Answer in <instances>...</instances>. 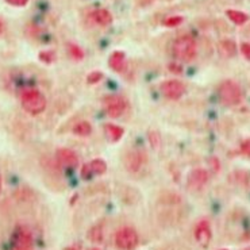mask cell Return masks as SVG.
I'll list each match as a JSON object with an SVG mask.
<instances>
[{
  "label": "cell",
  "instance_id": "1",
  "mask_svg": "<svg viewBox=\"0 0 250 250\" xmlns=\"http://www.w3.org/2000/svg\"><path fill=\"white\" fill-rule=\"evenodd\" d=\"M196 52H198V46L191 35H183L173 43V56L184 62H189L195 59Z\"/></svg>",
  "mask_w": 250,
  "mask_h": 250
},
{
  "label": "cell",
  "instance_id": "2",
  "mask_svg": "<svg viewBox=\"0 0 250 250\" xmlns=\"http://www.w3.org/2000/svg\"><path fill=\"white\" fill-rule=\"evenodd\" d=\"M22 107L31 115H38L46 108V99L40 91L37 89H27L21 96Z\"/></svg>",
  "mask_w": 250,
  "mask_h": 250
},
{
  "label": "cell",
  "instance_id": "3",
  "mask_svg": "<svg viewBox=\"0 0 250 250\" xmlns=\"http://www.w3.org/2000/svg\"><path fill=\"white\" fill-rule=\"evenodd\" d=\"M219 99L225 105H237L242 102V91L237 83L226 80L219 87Z\"/></svg>",
  "mask_w": 250,
  "mask_h": 250
},
{
  "label": "cell",
  "instance_id": "4",
  "mask_svg": "<svg viewBox=\"0 0 250 250\" xmlns=\"http://www.w3.org/2000/svg\"><path fill=\"white\" fill-rule=\"evenodd\" d=\"M115 244L121 250H134L138 245L137 231L131 227H123L118 230L115 235Z\"/></svg>",
  "mask_w": 250,
  "mask_h": 250
},
{
  "label": "cell",
  "instance_id": "5",
  "mask_svg": "<svg viewBox=\"0 0 250 250\" xmlns=\"http://www.w3.org/2000/svg\"><path fill=\"white\" fill-rule=\"evenodd\" d=\"M12 250H33V235L29 227H17L12 238Z\"/></svg>",
  "mask_w": 250,
  "mask_h": 250
},
{
  "label": "cell",
  "instance_id": "6",
  "mask_svg": "<svg viewBox=\"0 0 250 250\" xmlns=\"http://www.w3.org/2000/svg\"><path fill=\"white\" fill-rule=\"evenodd\" d=\"M105 110L111 118H119L126 108V102L121 96H108L104 100Z\"/></svg>",
  "mask_w": 250,
  "mask_h": 250
},
{
  "label": "cell",
  "instance_id": "7",
  "mask_svg": "<svg viewBox=\"0 0 250 250\" xmlns=\"http://www.w3.org/2000/svg\"><path fill=\"white\" fill-rule=\"evenodd\" d=\"M161 91L163 93L169 98V99H180L181 96L186 92V85L183 83L177 82V80H169V82L163 83L161 85Z\"/></svg>",
  "mask_w": 250,
  "mask_h": 250
},
{
  "label": "cell",
  "instance_id": "8",
  "mask_svg": "<svg viewBox=\"0 0 250 250\" xmlns=\"http://www.w3.org/2000/svg\"><path fill=\"white\" fill-rule=\"evenodd\" d=\"M208 181V173L204 169H195L188 176V188L192 191L202 189Z\"/></svg>",
  "mask_w": 250,
  "mask_h": 250
},
{
  "label": "cell",
  "instance_id": "9",
  "mask_svg": "<svg viewBox=\"0 0 250 250\" xmlns=\"http://www.w3.org/2000/svg\"><path fill=\"white\" fill-rule=\"evenodd\" d=\"M56 158H57V163H59L60 167H62V168L79 167V157L76 156L75 151H72L70 149H59Z\"/></svg>",
  "mask_w": 250,
  "mask_h": 250
},
{
  "label": "cell",
  "instance_id": "10",
  "mask_svg": "<svg viewBox=\"0 0 250 250\" xmlns=\"http://www.w3.org/2000/svg\"><path fill=\"white\" fill-rule=\"evenodd\" d=\"M125 168L127 169L128 172H138L144 164V156L141 151H128L127 154L125 156Z\"/></svg>",
  "mask_w": 250,
  "mask_h": 250
},
{
  "label": "cell",
  "instance_id": "11",
  "mask_svg": "<svg viewBox=\"0 0 250 250\" xmlns=\"http://www.w3.org/2000/svg\"><path fill=\"white\" fill-rule=\"evenodd\" d=\"M195 238L203 248H207L211 241V229L207 221H202L195 229Z\"/></svg>",
  "mask_w": 250,
  "mask_h": 250
},
{
  "label": "cell",
  "instance_id": "12",
  "mask_svg": "<svg viewBox=\"0 0 250 250\" xmlns=\"http://www.w3.org/2000/svg\"><path fill=\"white\" fill-rule=\"evenodd\" d=\"M218 50H219V53H221L222 57L230 59V57L235 56V53H237V46H235V43H234L233 41H230V40H225V41L219 42V45H218Z\"/></svg>",
  "mask_w": 250,
  "mask_h": 250
},
{
  "label": "cell",
  "instance_id": "13",
  "mask_svg": "<svg viewBox=\"0 0 250 250\" xmlns=\"http://www.w3.org/2000/svg\"><path fill=\"white\" fill-rule=\"evenodd\" d=\"M92 19L99 26H108L112 23V15L107 10H96L92 12Z\"/></svg>",
  "mask_w": 250,
  "mask_h": 250
},
{
  "label": "cell",
  "instance_id": "14",
  "mask_svg": "<svg viewBox=\"0 0 250 250\" xmlns=\"http://www.w3.org/2000/svg\"><path fill=\"white\" fill-rule=\"evenodd\" d=\"M111 69L115 70V72H122L123 68H125V53L123 52H114L111 54L110 61Z\"/></svg>",
  "mask_w": 250,
  "mask_h": 250
},
{
  "label": "cell",
  "instance_id": "15",
  "mask_svg": "<svg viewBox=\"0 0 250 250\" xmlns=\"http://www.w3.org/2000/svg\"><path fill=\"white\" fill-rule=\"evenodd\" d=\"M105 135H107V138L111 141V142H117L122 138L123 135V128L117 126V125H105Z\"/></svg>",
  "mask_w": 250,
  "mask_h": 250
},
{
  "label": "cell",
  "instance_id": "16",
  "mask_svg": "<svg viewBox=\"0 0 250 250\" xmlns=\"http://www.w3.org/2000/svg\"><path fill=\"white\" fill-rule=\"evenodd\" d=\"M88 165V169H89V173L92 175H103L105 170H107V164L103 161V160H93Z\"/></svg>",
  "mask_w": 250,
  "mask_h": 250
},
{
  "label": "cell",
  "instance_id": "17",
  "mask_svg": "<svg viewBox=\"0 0 250 250\" xmlns=\"http://www.w3.org/2000/svg\"><path fill=\"white\" fill-rule=\"evenodd\" d=\"M226 15L229 17V19L234 22L235 24H244L248 22L249 17L242 11H237V10H227Z\"/></svg>",
  "mask_w": 250,
  "mask_h": 250
},
{
  "label": "cell",
  "instance_id": "18",
  "mask_svg": "<svg viewBox=\"0 0 250 250\" xmlns=\"http://www.w3.org/2000/svg\"><path fill=\"white\" fill-rule=\"evenodd\" d=\"M88 238L91 242H95V244H100L103 241V226L102 225H96L93 226L89 233H88Z\"/></svg>",
  "mask_w": 250,
  "mask_h": 250
},
{
  "label": "cell",
  "instance_id": "19",
  "mask_svg": "<svg viewBox=\"0 0 250 250\" xmlns=\"http://www.w3.org/2000/svg\"><path fill=\"white\" fill-rule=\"evenodd\" d=\"M91 131H92V127H91V125L88 122H79L76 123V126L73 127V133L76 134V135H82V137H87V135H89L91 134Z\"/></svg>",
  "mask_w": 250,
  "mask_h": 250
},
{
  "label": "cell",
  "instance_id": "20",
  "mask_svg": "<svg viewBox=\"0 0 250 250\" xmlns=\"http://www.w3.org/2000/svg\"><path fill=\"white\" fill-rule=\"evenodd\" d=\"M68 52H69L70 56L75 60H77V61H80V60L84 59V52L80 49V46H77L75 43H69V45H68Z\"/></svg>",
  "mask_w": 250,
  "mask_h": 250
},
{
  "label": "cell",
  "instance_id": "21",
  "mask_svg": "<svg viewBox=\"0 0 250 250\" xmlns=\"http://www.w3.org/2000/svg\"><path fill=\"white\" fill-rule=\"evenodd\" d=\"M183 22H184V18L183 17H170L164 21V24L167 27H176V26H180Z\"/></svg>",
  "mask_w": 250,
  "mask_h": 250
},
{
  "label": "cell",
  "instance_id": "22",
  "mask_svg": "<svg viewBox=\"0 0 250 250\" xmlns=\"http://www.w3.org/2000/svg\"><path fill=\"white\" fill-rule=\"evenodd\" d=\"M149 141H150L151 146L154 147V149H160V146H161V138H160V135L156 131H151L149 134Z\"/></svg>",
  "mask_w": 250,
  "mask_h": 250
},
{
  "label": "cell",
  "instance_id": "23",
  "mask_svg": "<svg viewBox=\"0 0 250 250\" xmlns=\"http://www.w3.org/2000/svg\"><path fill=\"white\" fill-rule=\"evenodd\" d=\"M40 59H41L43 62L50 64V62H53V61H54L56 56H54V52H41L40 53Z\"/></svg>",
  "mask_w": 250,
  "mask_h": 250
},
{
  "label": "cell",
  "instance_id": "24",
  "mask_svg": "<svg viewBox=\"0 0 250 250\" xmlns=\"http://www.w3.org/2000/svg\"><path fill=\"white\" fill-rule=\"evenodd\" d=\"M102 79H103V75H102L100 72H92V73L87 77V80L89 84H96V83H99Z\"/></svg>",
  "mask_w": 250,
  "mask_h": 250
},
{
  "label": "cell",
  "instance_id": "25",
  "mask_svg": "<svg viewBox=\"0 0 250 250\" xmlns=\"http://www.w3.org/2000/svg\"><path fill=\"white\" fill-rule=\"evenodd\" d=\"M241 150H242V153H244L245 156L250 157V138L249 140H245L244 142H242V145H241Z\"/></svg>",
  "mask_w": 250,
  "mask_h": 250
},
{
  "label": "cell",
  "instance_id": "26",
  "mask_svg": "<svg viewBox=\"0 0 250 250\" xmlns=\"http://www.w3.org/2000/svg\"><path fill=\"white\" fill-rule=\"evenodd\" d=\"M8 4H11V6H17V7H23L27 4V1L29 0H6Z\"/></svg>",
  "mask_w": 250,
  "mask_h": 250
},
{
  "label": "cell",
  "instance_id": "27",
  "mask_svg": "<svg viewBox=\"0 0 250 250\" xmlns=\"http://www.w3.org/2000/svg\"><path fill=\"white\" fill-rule=\"evenodd\" d=\"M241 52H242V54H244L246 59L250 60V43H242Z\"/></svg>",
  "mask_w": 250,
  "mask_h": 250
},
{
  "label": "cell",
  "instance_id": "28",
  "mask_svg": "<svg viewBox=\"0 0 250 250\" xmlns=\"http://www.w3.org/2000/svg\"><path fill=\"white\" fill-rule=\"evenodd\" d=\"M1 33H3V22L0 21V34H1Z\"/></svg>",
  "mask_w": 250,
  "mask_h": 250
},
{
  "label": "cell",
  "instance_id": "29",
  "mask_svg": "<svg viewBox=\"0 0 250 250\" xmlns=\"http://www.w3.org/2000/svg\"><path fill=\"white\" fill-rule=\"evenodd\" d=\"M0 192H1V177H0Z\"/></svg>",
  "mask_w": 250,
  "mask_h": 250
},
{
  "label": "cell",
  "instance_id": "30",
  "mask_svg": "<svg viewBox=\"0 0 250 250\" xmlns=\"http://www.w3.org/2000/svg\"><path fill=\"white\" fill-rule=\"evenodd\" d=\"M91 250H100V249H98V248H93V249H91Z\"/></svg>",
  "mask_w": 250,
  "mask_h": 250
},
{
  "label": "cell",
  "instance_id": "31",
  "mask_svg": "<svg viewBox=\"0 0 250 250\" xmlns=\"http://www.w3.org/2000/svg\"><path fill=\"white\" fill-rule=\"evenodd\" d=\"M222 250H226V249H222Z\"/></svg>",
  "mask_w": 250,
  "mask_h": 250
}]
</instances>
